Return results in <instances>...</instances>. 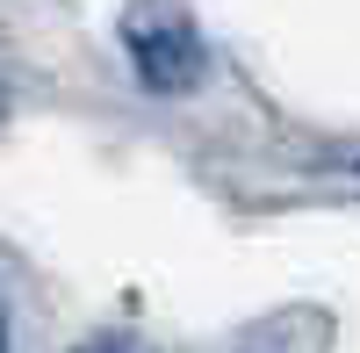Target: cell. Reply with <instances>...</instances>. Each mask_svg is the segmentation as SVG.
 Here are the masks:
<instances>
[{
  "label": "cell",
  "instance_id": "cell-1",
  "mask_svg": "<svg viewBox=\"0 0 360 353\" xmlns=\"http://www.w3.org/2000/svg\"><path fill=\"white\" fill-rule=\"evenodd\" d=\"M123 44H130V65L152 94H180V86L202 79V37L173 8H144L137 22H123Z\"/></svg>",
  "mask_w": 360,
  "mask_h": 353
}]
</instances>
